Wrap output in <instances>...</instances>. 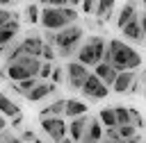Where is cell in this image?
Segmentation results:
<instances>
[{
    "mask_svg": "<svg viewBox=\"0 0 146 143\" xmlns=\"http://www.w3.org/2000/svg\"><path fill=\"white\" fill-rule=\"evenodd\" d=\"M103 64L114 66L119 73H125V70L137 73V68L141 66V54H139L132 45H128L125 41L112 39V41H107V50H105Z\"/></svg>",
    "mask_w": 146,
    "mask_h": 143,
    "instance_id": "cell-1",
    "label": "cell"
},
{
    "mask_svg": "<svg viewBox=\"0 0 146 143\" xmlns=\"http://www.w3.org/2000/svg\"><path fill=\"white\" fill-rule=\"evenodd\" d=\"M43 66V59L39 57H27L23 54L21 59L11 61V64H5V70L2 75L9 79V82H25V79H39V70Z\"/></svg>",
    "mask_w": 146,
    "mask_h": 143,
    "instance_id": "cell-2",
    "label": "cell"
},
{
    "mask_svg": "<svg viewBox=\"0 0 146 143\" xmlns=\"http://www.w3.org/2000/svg\"><path fill=\"white\" fill-rule=\"evenodd\" d=\"M105 50H107V43L103 41V36H89V39L82 41L75 61H80V64L87 66V68H96L98 64H103Z\"/></svg>",
    "mask_w": 146,
    "mask_h": 143,
    "instance_id": "cell-3",
    "label": "cell"
},
{
    "mask_svg": "<svg viewBox=\"0 0 146 143\" xmlns=\"http://www.w3.org/2000/svg\"><path fill=\"white\" fill-rule=\"evenodd\" d=\"M82 36H84V30L80 25H71L62 32H57L55 36V48H57V54L59 57H71V54H78L80 45H82Z\"/></svg>",
    "mask_w": 146,
    "mask_h": 143,
    "instance_id": "cell-4",
    "label": "cell"
},
{
    "mask_svg": "<svg viewBox=\"0 0 146 143\" xmlns=\"http://www.w3.org/2000/svg\"><path fill=\"white\" fill-rule=\"evenodd\" d=\"M73 23L68 20V16L64 14V9H55V7H46L41 9V27L46 32H62L66 27H71Z\"/></svg>",
    "mask_w": 146,
    "mask_h": 143,
    "instance_id": "cell-5",
    "label": "cell"
},
{
    "mask_svg": "<svg viewBox=\"0 0 146 143\" xmlns=\"http://www.w3.org/2000/svg\"><path fill=\"white\" fill-rule=\"evenodd\" d=\"M41 129L52 143H62L68 134V123L64 118H41Z\"/></svg>",
    "mask_w": 146,
    "mask_h": 143,
    "instance_id": "cell-6",
    "label": "cell"
},
{
    "mask_svg": "<svg viewBox=\"0 0 146 143\" xmlns=\"http://www.w3.org/2000/svg\"><path fill=\"white\" fill-rule=\"evenodd\" d=\"M82 93H84V98H89V100H103V98L110 95V86H105V84L91 73V75L87 77L84 86H82Z\"/></svg>",
    "mask_w": 146,
    "mask_h": 143,
    "instance_id": "cell-7",
    "label": "cell"
},
{
    "mask_svg": "<svg viewBox=\"0 0 146 143\" xmlns=\"http://www.w3.org/2000/svg\"><path fill=\"white\" fill-rule=\"evenodd\" d=\"M43 45H46V41H43L41 36H25V39L21 41L23 54H27V57H39V59H41Z\"/></svg>",
    "mask_w": 146,
    "mask_h": 143,
    "instance_id": "cell-8",
    "label": "cell"
},
{
    "mask_svg": "<svg viewBox=\"0 0 146 143\" xmlns=\"http://www.w3.org/2000/svg\"><path fill=\"white\" fill-rule=\"evenodd\" d=\"M137 18H139V14H137V5H135V2H125V5L119 9V14H116V27L123 30L125 25H130V23L137 20Z\"/></svg>",
    "mask_w": 146,
    "mask_h": 143,
    "instance_id": "cell-9",
    "label": "cell"
},
{
    "mask_svg": "<svg viewBox=\"0 0 146 143\" xmlns=\"http://www.w3.org/2000/svg\"><path fill=\"white\" fill-rule=\"evenodd\" d=\"M103 136H105V127L100 125V120L98 118H89V127L84 132L82 143H103Z\"/></svg>",
    "mask_w": 146,
    "mask_h": 143,
    "instance_id": "cell-10",
    "label": "cell"
},
{
    "mask_svg": "<svg viewBox=\"0 0 146 143\" xmlns=\"http://www.w3.org/2000/svg\"><path fill=\"white\" fill-rule=\"evenodd\" d=\"M16 34H18V18H14L5 27H0V52L9 50V43L16 39Z\"/></svg>",
    "mask_w": 146,
    "mask_h": 143,
    "instance_id": "cell-11",
    "label": "cell"
},
{
    "mask_svg": "<svg viewBox=\"0 0 146 143\" xmlns=\"http://www.w3.org/2000/svg\"><path fill=\"white\" fill-rule=\"evenodd\" d=\"M137 79H139V77H137V73H132V70L119 73V77H116L112 91H114V93H130V89H132V84H135Z\"/></svg>",
    "mask_w": 146,
    "mask_h": 143,
    "instance_id": "cell-12",
    "label": "cell"
},
{
    "mask_svg": "<svg viewBox=\"0 0 146 143\" xmlns=\"http://www.w3.org/2000/svg\"><path fill=\"white\" fill-rule=\"evenodd\" d=\"M94 75L105 84V86H114V82H116V77H119V70L114 68V66H107V64H98L96 68H94Z\"/></svg>",
    "mask_w": 146,
    "mask_h": 143,
    "instance_id": "cell-13",
    "label": "cell"
},
{
    "mask_svg": "<svg viewBox=\"0 0 146 143\" xmlns=\"http://www.w3.org/2000/svg\"><path fill=\"white\" fill-rule=\"evenodd\" d=\"M87 127H89V118H87V116L73 118V120L68 123V138H71V141H82Z\"/></svg>",
    "mask_w": 146,
    "mask_h": 143,
    "instance_id": "cell-14",
    "label": "cell"
},
{
    "mask_svg": "<svg viewBox=\"0 0 146 143\" xmlns=\"http://www.w3.org/2000/svg\"><path fill=\"white\" fill-rule=\"evenodd\" d=\"M64 68H66V82H71V79H82V82H87V77L91 75L89 68L82 66L80 61H68Z\"/></svg>",
    "mask_w": 146,
    "mask_h": 143,
    "instance_id": "cell-15",
    "label": "cell"
},
{
    "mask_svg": "<svg viewBox=\"0 0 146 143\" xmlns=\"http://www.w3.org/2000/svg\"><path fill=\"white\" fill-rule=\"evenodd\" d=\"M121 34H123V39H125V41H132V43L146 41V34H144V30H141V25H139V18H137V20H132L130 25H125V27L121 30Z\"/></svg>",
    "mask_w": 146,
    "mask_h": 143,
    "instance_id": "cell-16",
    "label": "cell"
},
{
    "mask_svg": "<svg viewBox=\"0 0 146 143\" xmlns=\"http://www.w3.org/2000/svg\"><path fill=\"white\" fill-rule=\"evenodd\" d=\"M55 89H57V86H55L52 82H39V84H36V86H34V89L27 93V100H30V102H39V100H46V98H48V95H50Z\"/></svg>",
    "mask_w": 146,
    "mask_h": 143,
    "instance_id": "cell-17",
    "label": "cell"
},
{
    "mask_svg": "<svg viewBox=\"0 0 146 143\" xmlns=\"http://www.w3.org/2000/svg\"><path fill=\"white\" fill-rule=\"evenodd\" d=\"M87 111H89V107L82 100H78V98H68L66 100V113L64 116H68L71 120L73 118H80V116H87Z\"/></svg>",
    "mask_w": 146,
    "mask_h": 143,
    "instance_id": "cell-18",
    "label": "cell"
},
{
    "mask_svg": "<svg viewBox=\"0 0 146 143\" xmlns=\"http://www.w3.org/2000/svg\"><path fill=\"white\" fill-rule=\"evenodd\" d=\"M64 113H66V100H55L52 104L43 107L39 116L41 118H64Z\"/></svg>",
    "mask_w": 146,
    "mask_h": 143,
    "instance_id": "cell-19",
    "label": "cell"
},
{
    "mask_svg": "<svg viewBox=\"0 0 146 143\" xmlns=\"http://www.w3.org/2000/svg\"><path fill=\"white\" fill-rule=\"evenodd\" d=\"M0 113H2L5 118H16V116L21 113V109H18V104H16L9 95L0 93Z\"/></svg>",
    "mask_w": 146,
    "mask_h": 143,
    "instance_id": "cell-20",
    "label": "cell"
},
{
    "mask_svg": "<svg viewBox=\"0 0 146 143\" xmlns=\"http://www.w3.org/2000/svg\"><path fill=\"white\" fill-rule=\"evenodd\" d=\"M98 120H100V125H103L105 129H116V127H119L114 107H105V109H100V113H98Z\"/></svg>",
    "mask_w": 146,
    "mask_h": 143,
    "instance_id": "cell-21",
    "label": "cell"
},
{
    "mask_svg": "<svg viewBox=\"0 0 146 143\" xmlns=\"http://www.w3.org/2000/svg\"><path fill=\"white\" fill-rule=\"evenodd\" d=\"M114 5H116L114 0H98V2H96V11H94V14H96L98 18H110V16L114 14Z\"/></svg>",
    "mask_w": 146,
    "mask_h": 143,
    "instance_id": "cell-22",
    "label": "cell"
},
{
    "mask_svg": "<svg viewBox=\"0 0 146 143\" xmlns=\"http://www.w3.org/2000/svg\"><path fill=\"white\" fill-rule=\"evenodd\" d=\"M36 84H39V79H25V82H16V84H14V82H9V89L27 98V93H30V91H32Z\"/></svg>",
    "mask_w": 146,
    "mask_h": 143,
    "instance_id": "cell-23",
    "label": "cell"
},
{
    "mask_svg": "<svg viewBox=\"0 0 146 143\" xmlns=\"http://www.w3.org/2000/svg\"><path fill=\"white\" fill-rule=\"evenodd\" d=\"M25 18H27V23H41V5L39 2H30L27 7H25Z\"/></svg>",
    "mask_w": 146,
    "mask_h": 143,
    "instance_id": "cell-24",
    "label": "cell"
},
{
    "mask_svg": "<svg viewBox=\"0 0 146 143\" xmlns=\"http://www.w3.org/2000/svg\"><path fill=\"white\" fill-rule=\"evenodd\" d=\"M114 111H116V123H119V125H132V113H130V109H128V107L116 104V107H114Z\"/></svg>",
    "mask_w": 146,
    "mask_h": 143,
    "instance_id": "cell-25",
    "label": "cell"
},
{
    "mask_svg": "<svg viewBox=\"0 0 146 143\" xmlns=\"http://www.w3.org/2000/svg\"><path fill=\"white\" fill-rule=\"evenodd\" d=\"M116 132H119L121 141H130V138H135V136H137V127H135V125H119V127H116Z\"/></svg>",
    "mask_w": 146,
    "mask_h": 143,
    "instance_id": "cell-26",
    "label": "cell"
},
{
    "mask_svg": "<svg viewBox=\"0 0 146 143\" xmlns=\"http://www.w3.org/2000/svg\"><path fill=\"white\" fill-rule=\"evenodd\" d=\"M52 70H55V66H52L50 61H43V66H41V70H39V82H50Z\"/></svg>",
    "mask_w": 146,
    "mask_h": 143,
    "instance_id": "cell-27",
    "label": "cell"
},
{
    "mask_svg": "<svg viewBox=\"0 0 146 143\" xmlns=\"http://www.w3.org/2000/svg\"><path fill=\"white\" fill-rule=\"evenodd\" d=\"M64 77H66V68H62V66H55V70H52V77H50V82L57 86V84H62L64 82Z\"/></svg>",
    "mask_w": 146,
    "mask_h": 143,
    "instance_id": "cell-28",
    "label": "cell"
},
{
    "mask_svg": "<svg viewBox=\"0 0 146 143\" xmlns=\"http://www.w3.org/2000/svg\"><path fill=\"white\" fill-rule=\"evenodd\" d=\"M55 57H57V52L52 50V45H48V43H46V45H43V52H41V59L52 64V61H55Z\"/></svg>",
    "mask_w": 146,
    "mask_h": 143,
    "instance_id": "cell-29",
    "label": "cell"
},
{
    "mask_svg": "<svg viewBox=\"0 0 146 143\" xmlns=\"http://www.w3.org/2000/svg\"><path fill=\"white\" fill-rule=\"evenodd\" d=\"M14 18H18V16H14V11H9V9H0V27H5L7 23H11Z\"/></svg>",
    "mask_w": 146,
    "mask_h": 143,
    "instance_id": "cell-30",
    "label": "cell"
},
{
    "mask_svg": "<svg viewBox=\"0 0 146 143\" xmlns=\"http://www.w3.org/2000/svg\"><path fill=\"white\" fill-rule=\"evenodd\" d=\"M36 138H39V136H36L34 132H30V129H25V132L21 134V141H23V143H36Z\"/></svg>",
    "mask_w": 146,
    "mask_h": 143,
    "instance_id": "cell-31",
    "label": "cell"
},
{
    "mask_svg": "<svg viewBox=\"0 0 146 143\" xmlns=\"http://www.w3.org/2000/svg\"><path fill=\"white\" fill-rule=\"evenodd\" d=\"M130 113H132V125H135V127L139 129V127L144 125V118H141V113H139L137 109H130Z\"/></svg>",
    "mask_w": 146,
    "mask_h": 143,
    "instance_id": "cell-32",
    "label": "cell"
},
{
    "mask_svg": "<svg viewBox=\"0 0 146 143\" xmlns=\"http://www.w3.org/2000/svg\"><path fill=\"white\" fill-rule=\"evenodd\" d=\"M16 138V134L11 132V129H5L2 134H0V143H9V141H14Z\"/></svg>",
    "mask_w": 146,
    "mask_h": 143,
    "instance_id": "cell-33",
    "label": "cell"
},
{
    "mask_svg": "<svg viewBox=\"0 0 146 143\" xmlns=\"http://www.w3.org/2000/svg\"><path fill=\"white\" fill-rule=\"evenodd\" d=\"M80 7H82V11H84V14H94V11H96V2H89V0H84Z\"/></svg>",
    "mask_w": 146,
    "mask_h": 143,
    "instance_id": "cell-34",
    "label": "cell"
},
{
    "mask_svg": "<svg viewBox=\"0 0 146 143\" xmlns=\"http://www.w3.org/2000/svg\"><path fill=\"white\" fill-rule=\"evenodd\" d=\"M139 25H141V30L146 34V14H139Z\"/></svg>",
    "mask_w": 146,
    "mask_h": 143,
    "instance_id": "cell-35",
    "label": "cell"
},
{
    "mask_svg": "<svg viewBox=\"0 0 146 143\" xmlns=\"http://www.w3.org/2000/svg\"><path fill=\"white\" fill-rule=\"evenodd\" d=\"M5 129H7V120H5V116L0 113V134H2Z\"/></svg>",
    "mask_w": 146,
    "mask_h": 143,
    "instance_id": "cell-36",
    "label": "cell"
},
{
    "mask_svg": "<svg viewBox=\"0 0 146 143\" xmlns=\"http://www.w3.org/2000/svg\"><path fill=\"white\" fill-rule=\"evenodd\" d=\"M23 123V113H18L16 118H11V125H21Z\"/></svg>",
    "mask_w": 146,
    "mask_h": 143,
    "instance_id": "cell-37",
    "label": "cell"
},
{
    "mask_svg": "<svg viewBox=\"0 0 146 143\" xmlns=\"http://www.w3.org/2000/svg\"><path fill=\"white\" fill-rule=\"evenodd\" d=\"M139 86H141V84H139V79H137V82L132 84V89H130V93H139Z\"/></svg>",
    "mask_w": 146,
    "mask_h": 143,
    "instance_id": "cell-38",
    "label": "cell"
},
{
    "mask_svg": "<svg viewBox=\"0 0 146 143\" xmlns=\"http://www.w3.org/2000/svg\"><path fill=\"white\" fill-rule=\"evenodd\" d=\"M139 141H141V138H139V136H135V138H130V141H123V143H139Z\"/></svg>",
    "mask_w": 146,
    "mask_h": 143,
    "instance_id": "cell-39",
    "label": "cell"
},
{
    "mask_svg": "<svg viewBox=\"0 0 146 143\" xmlns=\"http://www.w3.org/2000/svg\"><path fill=\"white\" fill-rule=\"evenodd\" d=\"M144 98H146V73H144Z\"/></svg>",
    "mask_w": 146,
    "mask_h": 143,
    "instance_id": "cell-40",
    "label": "cell"
},
{
    "mask_svg": "<svg viewBox=\"0 0 146 143\" xmlns=\"http://www.w3.org/2000/svg\"><path fill=\"white\" fill-rule=\"evenodd\" d=\"M62 143H75V141H71V138H68V136H66V138H64V141H62Z\"/></svg>",
    "mask_w": 146,
    "mask_h": 143,
    "instance_id": "cell-41",
    "label": "cell"
},
{
    "mask_svg": "<svg viewBox=\"0 0 146 143\" xmlns=\"http://www.w3.org/2000/svg\"><path fill=\"white\" fill-rule=\"evenodd\" d=\"M9 143H23V141H21V138L16 136V138H14V141H9Z\"/></svg>",
    "mask_w": 146,
    "mask_h": 143,
    "instance_id": "cell-42",
    "label": "cell"
},
{
    "mask_svg": "<svg viewBox=\"0 0 146 143\" xmlns=\"http://www.w3.org/2000/svg\"><path fill=\"white\" fill-rule=\"evenodd\" d=\"M103 143H112V141H103Z\"/></svg>",
    "mask_w": 146,
    "mask_h": 143,
    "instance_id": "cell-43",
    "label": "cell"
}]
</instances>
